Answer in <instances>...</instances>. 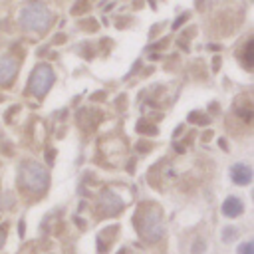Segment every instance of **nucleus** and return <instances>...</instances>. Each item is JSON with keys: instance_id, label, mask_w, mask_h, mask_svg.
I'll return each instance as SVG.
<instances>
[{"instance_id": "ddd939ff", "label": "nucleus", "mask_w": 254, "mask_h": 254, "mask_svg": "<svg viewBox=\"0 0 254 254\" xmlns=\"http://www.w3.org/2000/svg\"><path fill=\"white\" fill-rule=\"evenodd\" d=\"M139 131H147V133H157V129H151V125H147V123H139Z\"/></svg>"}, {"instance_id": "1a4fd4ad", "label": "nucleus", "mask_w": 254, "mask_h": 254, "mask_svg": "<svg viewBox=\"0 0 254 254\" xmlns=\"http://www.w3.org/2000/svg\"><path fill=\"white\" fill-rule=\"evenodd\" d=\"M252 50H254V42L250 40V42L244 46V56H242V62H244V65H246V67H252V64H254Z\"/></svg>"}, {"instance_id": "4468645a", "label": "nucleus", "mask_w": 254, "mask_h": 254, "mask_svg": "<svg viewBox=\"0 0 254 254\" xmlns=\"http://www.w3.org/2000/svg\"><path fill=\"white\" fill-rule=\"evenodd\" d=\"M4 242H6V228H0V248L4 246Z\"/></svg>"}, {"instance_id": "7ed1b4c3", "label": "nucleus", "mask_w": 254, "mask_h": 254, "mask_svg": "<svg viewBox=\"0 0 254 254\" xmlns=\"http://www.w3.org/2000/svg\"><path fill=\"white\" fill-rule=\"evenodd\" d=\"M24 185L34 192H44L48 187V171L36 161H24L20 167Z\"/></svg>"}, {"instance_id": "9b49d317", "label": "nucleus", "mask_w": 254, "mask_h": 254, "mask_svg": "<svg viewBox=\"0 0 254 254\" xmlns=\"http://www.w3.org/2000/svg\"><path fill=\"white\" fill-rule=\"evenodd\" d=\"M238 115H242V117H244V121H246V123H250L254 113H252V107H250V105H246V107H240V109H238Z\"/></svg>"}, {"instance_id": "f8f14e48", "label": "nucleus", "mask_w": 254, "mask_h": 254, "mask_svg": "<svg viewBox=\"0 0 254 254\" xmlns=\"http://www.w3.org/2000/svg\"><path fill=\"white\" fill-rule=\"evenodd\" d=\"M240 254H254V244L252 242H246L240 246Z\"/></svg>"}, {"instance_id": "6e6552de", "label": "nucleus", "mask_w": 254, "mask_h": 254, "mask_svg": "<svg viewBox=\"0 0 254 254\" xmlns=\"http://www.w3.org/2000/svg\"><path fill=\"white\" fill-rule=\"evenodd\" d=\"M240 212H242V200L230 196V198H226V200L222 202V214H224V216L234 218V216H238Z\"/></svg>"}, {"instance_id": "0eeeda50", "label": "nucleus", "mask_w": 254, "mask_h": 254, "mask_svg": "<svg viewBox=\"0 0 254 254\" xmlns=\"http://www.w3.org/2000/svg\"><path fill=\"white\" fill-rule=\"evenodd\" d=\"M99 206H103V212H105V214H115V212L123 206V202H121V198H119L117 194H113V192H105V194L101 196Z\"/></svg>"}, {"instance_id": "9d476101", "label": "nucleus", "mask_w": 254, "mask_h": 254, "mask_svg": "<svg viewBox=\"0 0 254 254\" xmlns=\"http://www.w3.org/2000/svg\"><path fill=\"white\" fill-rule=\"evenodd\" d=\"M238 236V232H236V228H230V226H226V228H222V238L226 240V242H230V240H234Z\"/></svg>"}, {"instance_id": "39448f33", "label": "nucleus", "mask_w": 254, "mask_h": 254, "mask_svg": "<svg viewBox=\"0 0 254 254\" xmlns=\"http://www.w3.org/2000/svg\"><path fill=\"white\" fill-rule=\"evenodd\" d=\"M18 71V60L14 56L0 58V85H8Z\"/></svg>"}, {"instance_id": "f257e3e1", "label": "nucleus", "mask_w": 254, "mask_h": 254, "mask_svg": "<svg viewBox=\"0 0 254 254\" xmlns=\"http://www.w3.org/2000/svg\"><path fill=\"white\" fill-rule=\"evenodd\" d=\"M139 232L147 240H159L163 236V220H161V210L155 204L145 206L139 212V222H137Z\"/></svg>"}, {"instance_id": "2eb2a0df", "label": "nucleus", "mask_w": 254, "mask_h": 254, "mask_svg": "<svg viewBox=\"0 0 254 254\" xmlns=\"http://www.w3.org/2000/svg\"><path fill=\"white\" fill-rule=\"evenodd\" d=\"M202 248H204V244H202V242H200V240H198V242H196V246H194V250H192V252H194V254H200V252H202Z\"/></svg>"}, {"instance_id": "20e7f679", "label": "nucleus", "mask_w": 254, "mask_h": 254, "mask_svg": "<svg viewBox=\"0 0 254 254\" xmlns=\"http://www.w3.org/2000/svg\"><path fill=\"white\" fill-rule=\"evenodd\" d=\"M52 83H54V71H52V67L48 64L36 65V69L32 73V79H30V91L34 95L42 97V95L48 93V89L52 87Z\"/></svg>"}, {"instance_id": "f03ea898", "label": "nucleus", "mask_w": 254, "mask_h": 254, "mask_svg": "<svg viewBox=\"0 0 254 254\" xmlns=\"http://www.w3.org/2000/svg\"><path fill=\"white\" fill-rule=\"evenodd\" d=\"M52 22V14L44 4H28L20 12V24L26 30L34 32H44Z\"/></svg>"}, {"instance_id": "423d86ee", "label": "nucleus", "mask_w": 254, "mask_h": 254, "mask_svg": "<svg viewBox=\"0 0 254 254\" xmlns=\"http://www.w3.org/2000/svg\"><path fill=\"white\" fill-rule=\"evenodd\" d=\"M230 175H232V181H234L236 185H248V183L252 181V171H250V167H246V165H242V163L234 165V167L230 169Z\"/></svg>"}]
</instances>
